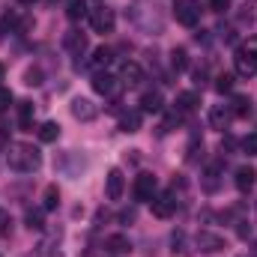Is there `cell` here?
<instances>
[{
    "label": "cell",
    "mask_w": 257,
    "mask_h": 257,
    "mask_svg": "<svg viewBox=\"0 0 257 257\" xmlns=\"http://www.w3.org/2000/svg\"><path fill=\"white\" fill-rule=\"evenodd\" d=\"M72 117L81 120V123H90V120L99 117V108H96L90 99H75V102H72Z\"/></svg>",
    "instance_id": "30bf717a"
},
{
    "label": "cell",
    "mask_w": 257,
    "mask_h": 257,
    "mask_svg": "<svg viewBox=\"0 0 257 257\" xmlns=\"http://www.w3.org/2000/svg\"><path fill=\"white\" fill-rule=\"evenodd\" d=\"M24 221H27V227H30V230H42V227H45V221H42V212H39V209H30V212L24 215Z\"/></svg>",
    "instance_id": "484cf974"
},
{
    "label": "cell",
    "mask_w": 257,
    "mask_h": 257,
    "mask_svg": "<svg viewBox=\"0 0 257 257\" xmlns=\"http://www.w3.org/2000/svg\"><path fill=\"white\" fill-rule=\"evenodd\" d=\"M0 81H3V63H0Z\"/></svg>",
    "instance_id": "8d00e7d4"
},
{
    "label": "cell",
    "mask_w": 257,
    "mask_h": 257,
    "mask_svg": "<svg viewBox=\"0 0 257 257\" xmlns=\"http://www.w3.org/2000/svg\"><path fill=\"white\" fill-rule=\"evenodd\" d=\"M0 233H9V215L0 212Z\"/></svg>",
    "instance_id": "e575fe53"
},
{
    "label": "cell",
    "mask_w": 257,
    "mask_h": 257,
    "mask_svg": "<svg viewBox=\"0 0 257 257\" xmlns=\"http://www.w3.org/2000/svg\"><path fill=\"white\" fill-rule=\"evenodd\" d=\"M66 15H69V21H81V18L90 15V9H87L84 0H69V3H66Z\"/></svg>",
    "instance_id": "ffe728a7"
},
{
    "label": "cell",
    "mask_w": 257,
    "mask_h": 257,
    "mask_svg": "<svg viewBox=\"0 0 257 257\" xmlns=\"http://www.w3.org/2000/svg\"><path fill=\"white\" fill-rule=\"evenodd\" d=\"M123 189H126L123 171H120V168H111L108 177H105V194H108V200H120V197H123Z\"/></svg>",
    "instance_id": "9c48e42d"
},
{
    "label": "cell",
    "mask_w": 257,
    "mask_h": 257,
    "mask_svg": "<svg viewBox=\"0 0 257 257\" xmlns=\"http://www.w3.org/2000/svg\"><path fill=\"white\" fill-rule=\"evenodd\" d=\"M162 108H165V99H162L159 90H147L141 96V111L144 114H162Z\"/></svg>",
    "instance_id": "5bb4252c"
},
{
    "label": "cell",
    "mask_w": 257,
    "mask_h": 257,
    "mask_svg": "<svg viewBox=\"0 0 257 257\" xmlns=\"http://www.w3.org/2000/svg\"><path fill=\"white\" fill-rule=\"evenodd\" d=\"M215 81H218V84H215V90H218V93H230V87H233V75H227V72H224V75H218Z\"/></svg>",
    "instance_id": "f1b7e54d"
},
{
    "label": "cell",
    "mask_w": 257,
    "mask_h": 257,
    "mask_svg": "<svg viewBox=\"0 0 257 257\" xmlns=\"http://www.w3.org/2000/svg\"><path fill=\"white\" fill-rule=\"evenodd\" d=\"M239 147H242V153H245V156H257V132L245 135V138L239 141Z\"/></svg>",
    "instance_id": "4316f807"
},
{
    "label": "cell",
    "mask_w": 257,
    "mask_h": 257,
    "mask_svg": "<svg viewBox=\"0 0 257 257\" xmlns=\"http://www.w3.org/2000/svg\"><path fill=\"white\" fill-rule=\"evenodd\" d=\"M120 128L132 135V132H138L141 128V114L138 111H126V114H120Z\"/></svg>",
    "instance_id": "7402d4cb"
},
{
    "label": "cell",
    "mask_w": 257,
    "mask_h": 257,
    "mask_svg": "<svg viewBox=\"0 0 257 257\" xmlns=\"http://www.w3.org/2000/svg\"><path fill=\"white\" fill-rule=\"evenodd\" d=\"M39 78H42V75H39V69H30V72H27V84H30V87H33V84H42Z\"/></svg>",
    "instance_id": "4dcf8cb0"
},
{
    "label": "cell",
    "mask_w": 257,
    "mask_h": 257,
    "mask_svg": "<svg viewBox=\"0 0 257 257\" xmlns=\"http://www.w3.org/2000/svg\"><path fill=\"white\" fill-rule=\"evenodd\" d=\"M197 105H200L197 93H180V96H177V114H180V117L192 114V111L197 108Z\"/></svg>",
    "instance_id": "ac0fdd59"
},
{
    "label": "cell",
    "mask_w": 257,
    "mask_h": 257,
    "mask_svg": "<svg viewBox=\"0 0 257 257\" xmlns=\"http://www.w3.org/2000/svg\"><path fill=\"white\" fill-rule=\"evenodd\" d=\"M18 126L24 132L33 128V105L30 102H18Z\"/></svg>",
    "instance_id": "44dd1931"
},
{
    "label": "cell",
    "mask_w": 257,
    "mask_h": 257,
    "mask_svg": "<svg viewBox=\"0 0 257 257\" xmlns=\"http://www.w3.org/2000/svg\"><path fill=\"white\" fill-rule=\"evenodd\" d=\"M105 248L111 251V254H132V239L128 236H123V233H114V236H108L105 239Z\"/></svg>",
    "instance_id": "9a60e30c"
},
{
    "label": "cell",
    "mask_w": 257,
    "mask_h": 257,
    "mask_svg": "<svg viewBox=\"0 0 257 257\" xmlns=\"http://www.w3.org/2000/svg\"><path fill=\"white\" fill-rule=\"evenodd\" d=\"M51 3H54V0H51Z\"/></svg>",
    "instance_id": "f35d334b"
},
{
    "label": "cell",
    "mask_w": 257,
    "mask_h": 257,
    "mask_svg": "<svg viewBox=\"0 0 257 257\" xmlns=\"http://www.w3.org/2000/svg\"><path fill=\"white\" fill-rule=\"evenodd\" d=\"M150 206H153L156 218H171L177 212V197H174V192H156V197L150 200Z\"/></svg>",
    "instance_id": "52a82bcc"
},
{
    "label": "cell",
    "mask_w": 257,
    "mask_h": 257,
    "mask_svg": "<svg viewBox=\"0 0 257 257\" xmlns=\"http://www.w3.org/2000/svg\"><path fill=\"white\" fill-rule=\"evenodd\" d=\"M63 45L69 54H75V57H81L84 51H87V36L81 33V30H69L63 36Z\"/></svg>",
    "instance_id": "7c38bea8"
},
{
    "label": "cell",
    "mask_w": 257,
    "mask_h": 257,
    "mask_svg": "<svg viewBox=\"0 0 257 257\" xmlns=\"http://www.w3.org/2000/svg\"><path fill=\"white\" fill-rule=\"evenodd\" d=\"M141 81H144L141 66H138V63H126V66H123V72H120V84H123V87H138Z\"/></svg>",
    "instance_id": "2e32d148"
},
{
    "label": "cell",
    "mask_w": 257,
    "mask_h": 257,
    "mask_svg": "<svg viewBox=\"0 0 257 257\" xmlns=\"http://www.w3.org/2000/svg\"><path fill=\"white\" fill-rule=\"evenodd\" d=\"M111 60H114V51L102 45V48H96V51H93V57H90V66H93L96 72H108Z\"/></svg>",
    "instance_id": "e0dca14e"
},
{
    "label": "cell",
    "mask_w": 257,
    "mask_h": 257,
    "mask_svg": "<svg viewBox=\"0 0 257 257\" xmlns=\"http://www.w3.org/2000/svg\"><path fill=\"white\" fill-rule=\"evenodd\" d=\"M233 69L242 78L257 75V36H248L236 51H233Z\"/></svg>",
    "instance_id": "7a4b0ae2"
},
{
    "label": "cell",
    "mask_w": 257,
    "mask_h": 257,
    "mask_svg": "<svg viewBox=\"0 0 257 257\" xmlns=\"http://www.w3.org/2000/svg\"><path fill=\"white\" fill-rule=\"evenodd\" d=\"M174 18L183 24V27H194L200 21V6L197 0H177L174 3Z\"/></svg>",
    "instance_id": "5b68a950"
},
{
    "label": "cell",
    "mask_w": 257,
    "mask_h": 257,
    "mask_svg": "<svg viewBox=\"0 0 257 257\" xmlns=\"http://www.w3.org/2000/svg\"><path fill=\"white\" fill-rule=\"evenodd\" d=\"M209 6H212L215 12H224V9L230 6V0H209Z\"/></svg>",
    "instance_id": "d6a6232c"
},
{
    "label": "cell",
    "mask_w": 257,
    "mask_h": 257,
    "mask_svg": "<svg viewBox=\"0 0 257 257\" xmlns=\"http://www.w3.org/2000/svg\"><path fill=\"white\" fill-rule=\"evenodd\" d=\"M156 189H159L156 177L144 171V174H138V177H135V186H132V194H135V200H141V203H150V200L156 197Z\"/></svg>",
    "instance_id": "277c9868"
},
{
    "label": "cell",
    "mask_w": 257,
    "mask_h": 257,
    "mask_svg": "<svg viewBox=\"0 0 257 257\" xmlns=\"http://www.w3.org/2000/svg\"><path fill=\"white\" fill-rule=\"evenodd\" d=\"M114 24H117V15H114L111 6L99 3L96 9H90V27L96 33H114Z\"/></svg>",
    "instance_id": "3957f363"
},
{
    "label": "cell",
    "mask_w": 257,
    "mask_h": 257,
    "mask_svg": "<svg viewBox=\"0 0 257 257\" xmlns=\"http://www.w3.org/2000/svg\"><path fill=\"white\" fill-rule=\"evenodd\" d=\"M251 257H257V239H254V245H251Z\"/></svg>",
    "instance_id": "d590c367"
},
{
    "label": "cell",
    "mask_w": 257,
    "mask_h": 257,
    "mask_svg": "<svg viewBox=\"0 0 257 257\" xmlns=\"http://www.w3.org/2000/svg\"><path fill=\"white\" fill-rule=\"evenodd\" d=\"M230 120H233V114H230L227 105H212V111H209V126L218 128V132H224V128L230 126Z\"/></svg>",
    "instance_id": "4fadbf2b"
},
{
    "label": "cell",
    "mask_w": 257,
    "mask_h": 257,
    "mask_svg": "<svg viewBox=\"0 0 257 257\" xmlns=\"http://www.w3.org/2000/svg\"><path fill=\"white\" fill-rule=\"evenodd\" d=\"M120 221H123V224H132V221H135V212H132V209H123V212H120Z\"/></svg>",
    "instance_id": "836d02e7"
},
{
    "label": "cell",
    "mask_w": 257,
    "mask_h": 257,
    "mask_svg": "<svg viewBox=\"0 0 257 257\" xmlns=\"http://www.w3.org/2000/svg\"><path fill=\"white\" fill-rule=\"evenodd\" d=\"M9 105H12V93H9V90H3V87H0V114H3V111H6V108H9Z\"/></svg>",
    "instance_id": "f546056e"
},
{
    "label": "cell",
    "mask_w": 257,
    "mask_h": 257,
    "mask_svg": "<svg viewBox=\"0 0 257 257\" xmlns=\"http://www.w3.org/2000/svg\"><path fill=\"white\" fill-rule=\"evenodd\" d=\"M233 183H236V189L242 194H248L251 189L257 186V171L251 165H242V168H236V177H233Z\"/></svg>",
    "instance_id": "8fae6325"
},
{
    "label": "cell",
    "mask_w": 257,
    "mask_h": 257,
    "mask_svg": "<svg viewBox=\"0 0 257 257\" xmlns=\"http://www.w3.org/2000/svg\"><path fill=\"white\" fill-rule=\"evenodd\" d=\"M6 165L12 171H18V174H33L42 165V153L33 144H12L6 150Z\"/></svg>",
    "instance_id": "6da1fadb"
},
{
    "label": "cell",
    "mask_w": 257,
    "mask_h": 257,
    "mask_svg": "<svg viewBox=\"0 0 257 257\" xmlns=\"http://www.w3.org/2000/svg\"><path fill=\"white\" fill-rule=\"evenodd\" d=\"M194 245H197V251H203V254H218V251L227 248L224 236H218V233H212V230H197Z\"/></svg>",
    "instance_id": "8992f818"
},
{
    "label": "cell",
    "mask_w": 257,
    "mask_h": 257,
    "mask_svg": "<svg viewBox=\"0 0 257 257\" xmlns=\"http://www.w3.org/2000/svg\"><path fill=\"white\" fill-rule=\"evenodd\" d=\"M57 206H60V192H57V186H48L45 194H42V209L51 212V209H57Z\"/></svg>",
    "instance_id": "cb8c5ba5"
},
{
    "label": "cell",
    "mask_w": 257,
    "mask_h": 257,
    "mask_svg": "<svg viewBox=\"0 0 257 257\" xmlns=\"http://www.w3.org/2000/svg\"><path fill=\"white\" fill-rule=\"evenodd\" d=\"M171 245H174V254H177V251L183 248V233H180V230H177V233L171 236Z\"/></svg>",
    "instance_id": "1f68e13d"
},
{
    "label": "cell",
    "mask_w": 257,
    "mask_h": 257,
    "mask_svg": "<svg viewBox=\"0 0 257 257\" xmlns=\"http://www.w3.org/2000/svg\"><path fill=\"white\" fill-rule=\"evenodd\" d=\"M218 177H221V165H209L206 174H203V189L206 192H215L218 189Z\"/></svg>",
    "instance_id": "603a6c76"
},
{
    "label": "cell",
    "mask_w": 257,
    "mask_h": 257,
    "mask_svg": "<svg viewBox=\"0 0 257 257\" xmlns=\"http://www.w3.org/2000/svg\"><path fill=\"white\" fill-rule=\"evenodd\" d=\"M36 132H39V141H45V144H51V141L60 138V126L57 123H42Z\"/></svg>",
    "instance_id": "d4e9b609"
},
{
    "label": "cell",
    "mask_w": 257,
    "mask_h": 257,
    "mask_svg": "<svg viewBox=\"0 0 257 257\" xmlns=\"http://www.w3.org/2000/svg\"><path fill=\"white\" fill-rule=\"evenodd\" d=\"M171 66H174V69H177V72H183V69H186V66H189V54H186V51H183V48H177V51H174V54H171Z\"/></svg>",
    "instance_id": "83f0119b"
},
{
    "label": "cell",
    "mask_w": 257,
    "mask_h": 257,
    "mask_svg": "<svg viewBox=\"0 0 257 257\" xmlns=\"http://www.w3.org/2000/svg\"><path fill=\"white\" fill-rule=\"evenodd\" d=\"M227 108H230L233 117H248V114H251V99H248V96H233V102H230Z\"/></svg>",
    "instance_id": "d6986e66"
},
{
    "label": "cell",
    "mask_w": 257,
    "mask_h": 257,
    "mask_svg": "<svg viewBox=\"0 0 257 257\" xmlns=\"http://www.w3.org/2000/svg\"><path fill=\"white\" fill-rule=\"evenodd\" d=\"M120 87H123L120 78L111 75V72H96V75H93V90H96L99 96H117Z\"/></svg>",
    "instance_id": "ba28073f"
},
{
    "label": "cell",
    "mask_w": 257,
    "mask_h": 257,
    "mask_svg": "<svg viewBox=\"0 0 257 257\" xmlns=\"http://www.w3.org/2000/svg\"><path fill=\"white\" fill-rule=\"evenodd\" d=\"M21 3H36V0H21Z\"/></svg>",
    "instance_id": "74e56055"
}]
</instances>
